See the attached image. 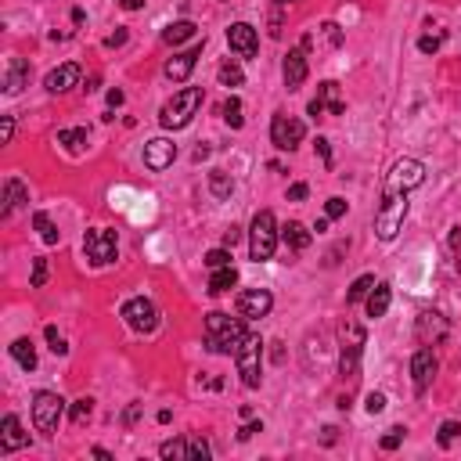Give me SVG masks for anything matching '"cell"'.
Wrapping results in <instances>:
<instances>
[{"instance_id":"cell-41","label":"cell","mask_w":461,"mask_h":461,"mask_svg":"<svg viewBox=\"0 0 461 461\" xmlns=\"http://www.w3.org/2000/svg\"><path fill=\"white\" fill-rule=\"evenodd\" d=\"M227 263H231V253H227L223 245L206 253V267H209V270H216V267H227Z\"/></svg>"},{"instance_id":"cell-14","label":"cell","mask_w":461,"mask_h":461,"mask_svg":"<svg viewBox=\"0 0 461 461\" xmlns=\"http://www.w3.org/2000/svg\"><path fill=\"white\" fill-rule=\"evenodd\" d=\"M433 378H436V357H433L429 346H418L415 357H411V382H415V393H425Z\"/></svg>"},{"instance_id":"cell-51","label":"cell","mask_w":461,"mask_h":461,"mask_svg":"<svg viewBox=\"0 0 461 461\" xmlns=\"http://www.w3.org/2000/svg\"><path fill=\"white\" fill-rule=\"evenodd\" d=\"M238 238H242V231H238V227L223 231V249H235V245H238Z\"/></svg>"},{"instance_id":"cell-1","label":"cell","mask_w":461,"mask_h":461,"mask_svg":"<svg viewBox=\"0 0 461 461\" xmlns=\"http://www.w3.org/2000/svg\"><path fill=\"white\" fill-rule=\"evenodd\" d=\"M245 335H249V332H245V317H242V314L231 317V314L213 310V314L206 317V350H209V354H235Z\"/></svg>"},{"instance_id":"cell-48","label":"cell","mask_w":461,"mask_h":461,"mask_svg":"<svg viewBox=\"0 0 461 461\" xmlns=\"http://www.w3.org/2000/svg\"><path fill=\"white\" fill-rule=\"evenodd\" d=\"M256 433H263V422H249V425H242V429H238V440L245 443V440H253Z\"/></svg>"},{"instance_id":"cell-16","label":"cell","mask_w":461,"mask_h":461,"mask_svg":"<svg viewBox=\"0 0 461 461\" xmlns=\"http://www.w3.org/2000/svg\"><path fill=\"white\" fill-rule=\"evenodd\" d=\"M324 108H328L332 115H342V112H346V101L339 97V83H332V80H324V83L317 87V97L307 105V112L314 115V120H317Z\"/></svg>"},{"instance_id":"cell-8","label":"cell","mask_w":461,"mask_h":461,"mask_svg":"<svg viewBox=\"0 0 461 461\" xmlns=\"http://www.w3.org/2000/svg\"><path fill=\"white\" fill-rule=\"evenodd\" d=\"M235 361H238V375L249 389H260V361H263V342L260 335H245L242 346L235 350Z\"/></svg>"},{"instance_id":"cell-2","label":"cell","mask_w":461,"mask_h":461,"mask_svg":"<svg viewBox=\"0 0 461 461\" xmlns=\"http://www.w3.org/2000/svg\"><path fill=\"white\" fill-rule=\"evenodd\" d=\"M202 87H184V90H177L166 105H162V112H159V123H162V130H184L191 120H195V112L202 108Z\"/></svg>"},{"instance_id":"cell-23","label":"cell","mask_w":461,"mask_h":461,"mask_svg":"<svg viewBox=\"0 0 461 461\" xmlns=\"http://www.w3.org/2000/svg\"><path fill=\"white\" fill-rule=\"evenodd\" d=\"M0 202H4V206H0V216L8 220V216H11V213H15L22 202H29V191H26V184H22L18 177H8V181H4V198H0Z\"/></svg>"},{"instance_id":"cell-5","label":"cell","mask_w":461,"mask_h":461,"mask_svg":"<svg viewBox=\"0 0 461 461\" xmlns=\"http://www.w3.org/2000/svg\"><path fill=\"white\" fill-rule=\"evenodd\" d=\"M62 415H65V400L58 396V393L40 389V393L33 396V425H36V433L54 436V433H58V422H62Z\"/></svg>"},{"instance_id":"cell-56","label":"cell","mask_w":461,"mask_h":461,"mask_svg":"<svg viewBox=\"0 0 461 461\" xmlns=\"http://www.w3.org/2000/svg\"><path fill=\"white\" fill-rule=\"evenodd\" d=\"M335 433H339V429H335V425H328V429L321 433V443H324V447H332V443H335Z\"/></svg>"},{"instance_id":"cell-58","label":"cell","mask_w":461,"mask_h":461,"mask_svg":"<svg viewBox=\"0 0 461 461\" xmlns=\"http://www.w3.org/2000/svg\"><path fill=\"white\" fill-rule=\"evenodd\" d=\"M120 4H123V8H127V11H137V8H141V4H144V0H120Z\"/></svg>"},{"instance_id":"cell-42","label":"cell","mask_w":461,"mask_h":461,"mask_svg":"<svg viewBox=\"0 0 461 461\" xmlns=\"http://www.w3.org/2000/svg\"><path fill=\"white\" fill-rule=\"evenodd\" d=\"M43 281H47V260L36 256V260H33V277H29V285H33V288H43Z\"/></svg>"},{"instance_id":"cell-49","label":"cell","mask_w":461,"mask_h":461,"mask_svg":"<svg viewBox=\"0 0 461 461\" xmlns=\"http://www.w3.org/2000/svg\"><path fill=\"white\" fill-rule=\"evenodd\" d=\"M447 242H450V249H454V256H457V263H461V227H450Z\"/></svg>"},{"instance_id":"cell-4","label":"cell","mask_w":461,"mask_h":461,"mask_svg":"<svg viewBox=\"0 0 461 461\" xmlns=\"http://www.w3.org/2000/svg\"><path fill=\"white\" fill-rule=\"evenodd\" d=\"M403 216H408V195H382V206L375 216V235L382 242H393L403 227Z\"/></svg>"},{"instance_id":"cell-19","label":"cell","mask_w":461,"mask_h":461,"mask_svg":"<svg viewBox=\"0 0 461 461\" xmlns=\"http://www.w3.org/2000/svg\"><path fill=\"white\" fill-rule=\"evenodd\" d=\"M76 83H80V65H76V62H65V65L51 69L47 80H43V87H47L51 94H65V90H73Z\"/></svg>"},{"instance_id":"cell-6","label":"cell","mask_w":461,"mask_h":461,"mask_svg":"<svg viewBox=\"0 0 461 461\" xmlns=\"http://www.w3.org/2000/svg\"><path fill=\"white\" fill-rule=\"evenodd\" d=\"M422 181H425V166H422L418 159H400V162L389 169L382 195H408V191H415Z\"/></svg>"},{"instance_id":"cell-36","label":"cell","mask_w":461,"mask_h":461,"mask_svg":"<svg viewBox=\"0 0 461 461\" xmlns=\"http://www.w3.org/2000/svg\"><path fill=\"white\" fill-rule=\"evenodd\" d=\"M216 76H220L223 87H242V83H245V76H242V69H238L235 62H223V65L216 69Z\"/></svg>"},{"instance_id":"cell-7","label":"cell","mask_w":461,"mask_h":461,"mask_svg":"<svg viewBox=\"0 0 461 461\" xmlns=\"http://www.w3.org/2000/svg\"><path fill=\"white\" fill-rule=\"evenodd\" d=\"M361 350H364V328L354 324V321H346L342 324V354H339V375L342 378H357Z\"/></svg>"},{"instance_id":"cell-29","label":"cell","mask_w":461,"mask_h":461,"mask_svg":"<svg viewBox=\"0 0 461 461\" xmlns=\"http://www.w3.org/2000/svg\"><path fill=\"white\" fill-rule=\"evenodd\" d=\"M58 144H62L69 155H80L83 148H87V130H58Z\"/></svg>"},{"instance_id":"cell-17","label":"cell","mask_w":461,"mask_h":461,"mask_svg":"<svg viewBox=\"0 0 461 461\" xmlns=\"http://www.w3.org/2000/svg\"><path fill=\"white\" fill-rule=\"evenodd\" d=\"M202 43H206V40H202ZM202 43H195V47H188V51H181V54H173L169 62H166V80L184 83V80L191 76L195 62H198V54H202Z\"/></svg>"},{"instance_id":"cell-9","label":"cell","mask_w":461,"mask_h":461,"mask_svg":"<svg viewBox=\"0 0 461 461\" xmlns=\"http://www.w3.org/2000/svg\"><path fill=\"white\" fill-rule=\"evenodd\" d=\"M303 137H307V127H303V120H296V115L277 112L274 120H270V144H274V148L292 152V148L303 144Z\"/></svg>"},{"instance_id":"cell-12","label":"cell","mask_w":461,"mask_h":461,"mask_svg":"<svg viewBox=\"0 0 461 461\" xmlns=\"http://www.w3.org/2000/svg\"><path fill=\"white\" fill-rule=\"evenodd\" d=\"M238 314L245 321H256V317H267L270 307H274V296L267 292V288H245V292H238Z\"/></svg>"},{"instance_id":"cell-11","label":"cell","mask_w":461,"mask_h":461,"mask_svg":"<svg viewBox=\"0 0 461 461\" xmlns=\"http://www.w3.org/2000/svg\"><path fill=\"white\" fill-rule=\"evenodd\" d=\"M115 231H108V227H94V231H87V238H83V253H87V260L94 263V267H105V263H112L115 260Z\"/></svg>"},{"instance_id":"cell-21","label":"cell","mask_w":461,"mask_h":461,"mask_svg":"<svg viewBox=\"0 0 461 461\" xmlns=\"http://www.w3.org/2000/svg\"><path fill=\"white\" fill-rule=\"evenodd\" d=\"M29 443V436L22 433V422L15 415H4V422H0V450L11 454V450H22Z\"/></svg>"},{"instance_id":"cell-59","label":"cell","mask_w":461,"mask_h":461,"mask_svg":"<svg viewBox=\"0 0 461 461\" xmlns=\"http://www.w3.org/2000/svg\"><path fill=\"white\" fill-rule=\"evenodd\" d=\"M94 457H101V461H112V454H108L105 447H94Z\"/></svg>"},{"instance_id":"cell-22","label":"cell","mask_w":461,"mask_h":461,"mask_svg":"<svg viewBox=\"0 0 461 461\" xmlns=\"http://www.w3.org/2000/svg\"><path fill=\"white\" fill-rule=\"evenodd\" d=\"M281 242L288 245V253H307L310 249V242H314V235L303 227V223H296V220H288L285 227H281Z\"/></svg>"},{"instance_id":"cell-24","label":"cell","mask_w":461,"mask_h":461,"mask_svg":"<svg viewBox=\"0 0 461 461\" xmlns=\"http://www.w3.org/2000/svg\"><path fill=\"white\" fill-rule=\"evenodd\" d=\"M26 83H29V65L22 62V58H11L8 73H4V94H18Z\"/></svg>"},{"instance_id":"cell-45","label":"cell","mask_w":461,"mask_h":461,"mask_svg":"<svg viewBox=\"0 0 461 461\" xmlns=\"http://www.w3.org/2000/svg\"><path fill=\"white\" fill-rule=\"evenodd\" d=\"M364 408H368V415H382V411H386V396H382V393H368Z\"/></svg>"},{"instance_id":"cell-39","label":"cell","mask_w":461,"mask_h":461,"mask_svg":"<svg viewBox=\"0 0 461 461\" xmlns=\"http://www.w3.org/2000/svg\"><path fill=\"white\" fill-rule=\"evenodd\" d=\"M43 335H47V342H51V350H54L58 357H65V354H69V346H65V339L58 335V328H54V324H47V328H43Z\"/></svg>"},{"instance_id":"cell-30","label":"cell","mask_w":461,"mask_h":461,"mask_svg":"<svg viewBox=\"0 0 461 461\" xmlns=\"http://www.w3.org/2000/svg\"><path fill=\"white\" fill-rule=\"evenodd\" d=\"M159 457H166V461H191V447H188V440H166L159 447Z\"/></svg>"},{"instance_id":"cell-32","label":"cell","mask_w":461,"mask_h":461,"mask_svg":"<svg viewBox=\"0 0 461 461\" xmlns=\"http://www.w3.org/2000/svg\"><path fill=\"white\" fill-rule=\"evenodd\" d=\"M33 227L40 231V238H43L47 245H58V238H62V231L54 227V220H51L47 213H33Z\"/></svg>"},{"instance_id":"cell-33","label":"cell","mask_w":461,"mask_h":461,"mask_svg":"<svg viewBox=\"0 0 461 461\" xmlns=\"http://www.w3.org/2000/svg\"><path fill=\"white\" fill-rule=\"evenodd\" d=\"M371 288H375V277H371V274H361V277L350 285V292H346V303L354 307V303L368 300V296H371Z\"/></svg>"},{"instance_id":"cell-26","label":"cell","mask_w":461,"mask_h":461,"mask_svg":"<svg viewBox=\"0 0 461 461\" xmlns=\"http://www.w3.org/2000/svg\"><path fill=\"white\" fill-rule=\"evenodd\" d=\"M11 357L18 361V368H26V371H33L36 368V346H33V339H15L11 342Z\"/></svg>"},{"instance_id":"cell-38","label":"cell","mask_w":461,"mask_h":461,"mask_svg":"<svg viewBox=\"0 0 461 461\" xmlns=\"http://www.w3.org/2000/svg\"><path fill=\"white\" fill-rule=\"evenodd\" d=\"M403 436H408V429H403V425H393V429L382 436V443H378V447H382V450H396V447L403 443Z\"/></svg>"},{"instance_id":"cell-25","label":"cell","mask_w":461,"mask_h":461,"mask_svg":"<svg viewBox=\"0 0 461 461\" xmlns=\"http://www.w3.org/2000/svg\"><path fill=\"white\" fill-rule=\"evenodd\" d=\"M198 33V26L191 22V18H181V22H173V26H166V33H162V40L169 43V47H177V43H184V40H191Z\"/></svg>"},{"instance_id":"cell-28","label":"cell","mask_w":461,"mask_h":461,"mask_svg":"<svg viewBox=\"0 0 461 461\" xmlns=\"http://www.w3.org/2000/svg\"><path fill=\"white\" fill-rule=\"evenodd\" d=\"M389 300H393L389 285H375V288H371V296H368V317H386Z\"/></svg>"},{"instance_id":"cell-47","label":"cell","mask_w":461,"mask_h":461,"mask_svg":"<svg viewBox=\"0 0 461 461\" xmlns=\"http://www.w3.org/2000/svg\"><path fill=\"white\" fill-rule=\"evenodd\" d=\"M321 29H324V36H328V43H332V47H342V29H339L335 22H324Z\"/></svg>"},{"instance_id":"cell-35","label":"cell","mask_w":461,"mask_h":461,"mask_svg":"<svg viewBox=\"0 0 461 461\" xmlns=\"http://www.w3.org/2000/svg\"><path fill=\"white\" fill-rule=\"evenodd\" d=\"M90 415H94V400H90V396H80V400L73 403V411H69V422L80 429V425L90 422Z\"/></svg>"},{"instance_id":"cell-34","label":"cell","mask_w":461,"mask_h":461,"mask_svg":"<svg viewBox=\"0 0 461 461\" xmlns=\"http://www.w3.org/2000/svg\"><path fill=\"white\" fill-rule=\"evenodd\" d=\"M223 123H227L231 130H242V127H245V115H242V101H238V97H227V101H223Z\"/></svg>"},{"instance_id":"cell-10","label":"cell","mask_w":461,"mask_h":461,"mask_svg":"<svg viewBox=\"0 0 461 461\" xmlns=\"http://www.w3.org/2000/svg\"><path fill=\"white\" fill-rule=\"evenodd\" d=\"M123 321H127L134 332L152 335V332L159 328V310H155V303H152V300L134 296V300H127V303H123Z\"/></svg>"},{"instance_id":"cell-60","label":"cell","mask_w":461,"mask_h":461,"mask_svg":"<svg viewBox=\"0 0 461 461\" xmlns=\"http://www.w3.org/2000/svg\"><path fill=\"white\" fill-rule=\"evenodd\" d=\"M277 4H281V8H285V4H296V0H277Z\"/></svg>"},{"instance_id":"cell-52","label":"cell","mask_w":461,"mask_h":461,"mask_svg":"<svg viewBox=\"0 0 461 461\" xmlns=\"http://www.w3.org/2000/svg\"><path fill=\"white\" fill-rule=\"evenodd\" d=\"M317 155L324 166H332V148H328V137H317Z\"/></svg>"},{"instance_id":"cell-15","label":"cell","mask_w":461,"mask_h":461,"mask_svg":"<svg viewBox=\"0 0 461 461\" xmlns=\"http://www.w3.org/2000/svg\"><path fill=\"white\" fill-rule=\"evenodd\" d=\"M227 43H231V51H235L238 58H256V51H260V36H256V29L249 22L231 26L227 29Z\"/></svg>"},{"instance_id":"cell-40","label":"cell","mask_w":461,"mask_h":461,"mask_svg":"<svg viewBox=\"0 0 461 461\" xmlns=\"http://www.w3.org/2000/svg\"><path fill=\"white\" fill-rule=\"evenodd\" d=\"M346 209H350V202H346V198H339V195L324 202V216H328V220H339V216H346Z\"/></svg>"},{"instance_id":"cell-37","label":"cell","mask_w":461,"mask_h":461,"mask_svg":"<svg viewBox=\"0 0 461 461\" xmlns=\"http://www.w3.org/2000/svg\"><path fill=\"white\" fill-rule=\"evenodd\" d=\"M457 436H461V422H443L440 433H436V443H440V447H450Z\"/></svg>"},{"instance_id":"cell-31","label":"cell","mask_w":461,"mask_h":461,"mask_svg":"<svg viewBox=\"0 0 461 461\" xmlns=\"http://www.w3.org/2000/svg\"><path fill=\"white\" fill-rule=\"evenodd\" d=\"M209 191H213V198H231V191H235V181H231V173L213 169V173H209Z\"/></svg>"},{"instance_id":"cell-44","label":"cell","mask_w":461,"mask_h":461,"mask_svg":"<svg viewBox=\"0 0 461 461\" xmlns=\"http://www.w3.org/2000/svg\"><path fill=\"white\" fill-rule=\"evenodd\" d=\"M440 47H443V33H436V36H422V40H418V51H422V54H436Z\"/></svg>"},{"instance_id":"cell-50","label":"cell","mask_w":461,"mask_h":461,"mask_svg":"<svg viewBox=\"0 0 461 461\" xmlns=\"http://www.w3.org/2000/svg\"><path fill=\"white\" fill-rule=\"evenodd\" d=\"M310 195V188L307 184H292V188H288V202H303Z\"/></svg>"},{"instance_id":"cell-55","label":"cell","mask_w":461,"mask_h":461,"mask_svg":"<svg viewBox=\"0 0 461 461\" xmlns=\"http://www.w3.org/2000/svg\"><path fill=\"white\" fill-rule=\"evenodd\" d=\"M123 101H127V94H123V90H108V108H120Z\"/></svg>"},{"instance_id":"cell-20","label":"cell","mask_w":461,"mask_h":461,"mask_svg":"<svg viewBox=\"0 0 461 461\" xmlns=\"http://www.w3.org/2000/svg\"><path fill=\"white\" fill-rule=\"evenodd\" d=\"M418 339H422V346L443 342V339H447V321H443V314L425 310V314L418 317Z\"/></svg>"},{"instance_id":"cell-13","label":"cell","mask_w":461,"mask_h":461,"mask_svg":"<svg viewBox=\"0 0 461 461\" xmlns=\"http://www.w3.org/2000/svg\"><path fill=\"white\" fill-rule=\"evenodd\" d=\"M173 159H177V144H173L169 137H152V141L144 144V166H148V169L162 173V169L173 166Z\"/></svg>"},{"instance_id":"cell-57","label":"cell","mask_w":461,"mask_h":461,"mask_svg":"<svg viewBox=\"0 0 461 461\" xmlns=\"http://www.w3.org/2000/svg\"><path fill=\"white\" fill-rule=\"evenodd\" d=\"M202 159H209V144H198V148H195V162H202Z\"/></svg>"},{"instance_id":"cell-46","label":"cell","mask_w":461,"mask_h":461,"mask_svg":"<svg viewBox=\"0 0 461 461\" xmlns=\"http://www.w3.org/2000/svg\"><path fill=\"white\" fill-rule=\"evenodd\" d=\"M11 137H15V120L4 115V120H0V144H11Z\"/></svg>"},{"instance_id":"cell-53","label":"cell","mask_w":461,"mask_h":461,"mask_svg":"<svg viewBox=\"0 0 461 461\" xmlns=\"http://www.w3.org/2000/svg\"><path fill=\"white\" fill-rule=\"evenodd\" d=\"M127 43V29H115L108 40H105V47H123Z\"/></svg>"},{"instance_id":"cell-54","label":"cell","mask_w":461,"mask_h":461,"mask_svg":"<svg viewBox=\"0 0 461 461\" xmlns=\"http://www.w3.org/2000/svg\"><path fill=\"white\" fill-rule=\"evenodd\" d=\"M137 418H141V403H130V408H127V415H123V422H127V425H134Z\"/></svg>"},{"instance_id":"cell-27","label":"cell","mask_w":461,"mask_h":461,"mask_svg":"<svg viewBox=\"0 0 461 461\" xmlns=\"http://www.w3.org/2000/svg\"><path fill=\"white\" fill-rule=\"evenodd\" d=\"M235 281H238V270L235 267H216L213 274H209V292L213 296H220V292H227V288H235Z\"/></svg>"},{"instance_id":"cell-18","label":"cell","mask_w":461,"mask_h":461,"mask_svg":"<svg viewBox=\"0 0 461 461\" xmlns=\"http://www.w3.org/2000/svg\"><path fill=\"white\" fill-rule=\"evenodd\" d=\"M307 51L303 47H296V51H288V58H285V69H281V76H285V87L288 90H300L303 83H307Z\"/></svg>"},{"instance_id":"cell-43","label":"cell","mask_w":461,"mask_h":461,"mask_svg":"<svg viewBox=\"0 0 461 461\" xmlns=\"http://www.w3.org/2000/svg\"><path fill=\"white\" fill-rule=\"evenodd\" d=\"M188 447H191V461H206V457H209V443H206L202 436H191Z\"/></svg>"},{"instance_id":"cell-3","label":"cell","mask_w":461,"mask_h":461,"mask_svg":"<svg viewBox=\"0 0 461 461\" xmlns=\"http://www.w3.org/2000/svg\"><path fill=\"white\" fill-rule=\"evenodd\" d=\"M277 220H274V213L270 209H260L256 216H253V227H249V256L256 260V263H267L270 256H274V249H277Z\"/></svg>"}]
</instances>
